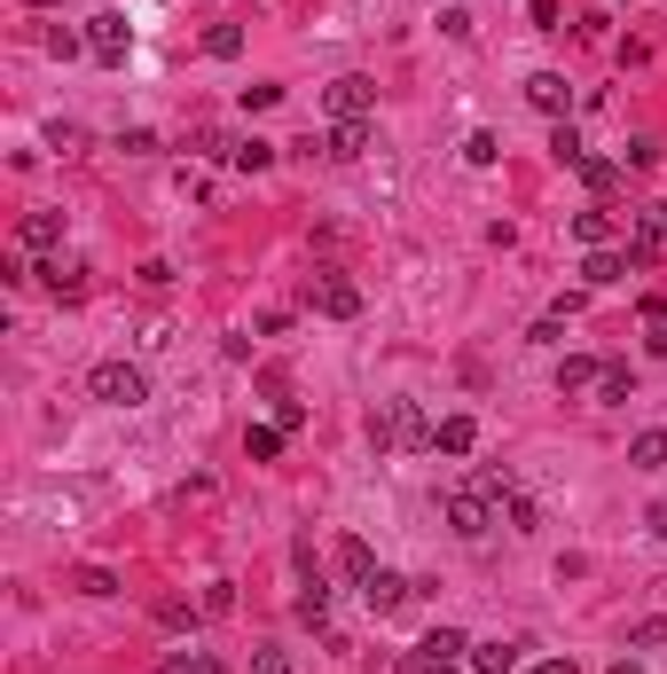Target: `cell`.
<instances>
[{"label":"cell","mask_w":667,"mask_h":674,"mask_svg":"<svg viewBox=\"0 0 667 674\" xmlns=\"http://www.w3.org/2000/svg\"><path fill=\"white\" fill-rule=\"evenodd\" d=\"M17 243L40 251V260H55V243H63V212H24V220H17Z\"/></svg>","instance_id":"obj_8"},{"label":"cell","mask_w":667,"mask_h":674,"mask_svg":"<svg viewBox=\"0 0 667 674\" xmlns=\"http://www.w3.org/2000/svg\"><path fill=\"white\" fill-rule=\"evenodd\" d=\"M448 659H471V635L463 628H432L425 643H416V666H448Z\"/></svg>","instance_id":"obj_9"},{"label":"cell","mask_w":667,"mask_h":674,"mask_svg":"<svg viewBox=\"0 0 667 674\" xmlns=\"http://www.w3.org/2000/svg\"><path fill=\"white\" fill-rule=\"evenodd\" d=\"M283 440H291L283 424H252V432H243V455H252V463H275V455H283Z\"/></svg>","instance_id":"obj_20"},{"label":"cell","mask_w":667,"mask_h":674,"mask_svg":"<svg viewBox=\"0 0 667 674\" xmlns=\"http://www.w3.org/2000/svg\"><path fill=\"white\" fill-rule=\"evenodd\" d=\"M628 275V260H621V251L605 243V251H590V260H581V283H590V291H613Z\"/></svg>","instance_id":"obj_16"},{"label":"cell","mask_w":667,"mask_h":674,"mask_svg":"<svg viewBox=\"0 0 667 674\" xmlns=\"http://www.w3.org/2000/svg\"><path fill=\"white\" fill-rule=\"evenodd\" d=\"M527 674H581V666H573V659H534Z\"/></svg>","instance_id":"obj_43"},{"label":"cell","mask_w":667,"mask_h":674,"mask_svg":"<svg viewBox=\"0 0 667 674\" xmlns=\"http://www.w3.org/2000/svg\"><path fill=\"white\" fill-rule=\"evenodd\" d=\"M621 173H628L621 157H590V165H581V181H590V197H613V189H621Z\"/></svg>","instance_id":"obj_21"},{"label":"cell","mask_w":667,"mask_h":674,"mask_svg":"<svg viewBox=\"0 0 667 674\" xmlns=\"http://www.w3.org/2000/svg\"><path fill=\"white\" fill-rule=\"evenodd\" d=\"M79 597H118V572L111 565H87V572H79Z\"/></svg>","instance_id":"obj_31"},{"label":"cell","mask_w":667,"mask_h":674,"mask_svg":"<svg viewBox=\"0 0 667 674\" xmlns=\"http://www.w3.org/2000/svg\"><path fill=\"white\" fill-rule=\"evenodd\" d=\"M79 48H87V32H63V24H55V32H48V55H63V63H71V55H79Z\"/></svg>","instance_id":"obj_41"},{"label":"cell","mask_w":667,"mask_h":674,"mask_svg":"<svg viewBox=\"0 0 667 674\" xmlns=\"http://www.w3.org/2000/svg\"><path fill=\"white\" fill-rule=\"evenodd\" d=\"M157 674H220V666H212V659H197V651H165V659H157Z\"/></svg>","instance_id":"obj_30"},{"label":"cell","mask_w":667,"mask_h":674,"mask_svg":"<svg viewBox=\"0 0 667 674\" xmlns=\"http://www.w3.org/2000/svg\"><path fill=\"white\" fill-rule=\"evenodd\" d=\"M471 486H479V494H487V502H494V510H503V502H511V494H519V478H511V471H503V463H487V471H479V478H471Z\"/></svg>","instance_id":"obj_25"},{"label":"cell","mask_w":667,"mask_h":674,"mask_svg":"<svg viewBox=\"0 0 667 674\" xmlns=\"http://www.w3.org/2000/svg\"><path fill=\"white\" fill-rule=\"evenodd\" d=\"M652 534H659V541H667V502H659V510H652Z\"/></svg>","instance_id":"obj_44"},{"label":"cell","mask_w":667,"mask_h":674,"mask_svg":"<svg viewBox=\"0 0 667 674\" xmlns=\"http://www.w3.org/2000/svg\"><path fill=\"white\" fill-rule=\"evenodd\" d=\"M283 103V87H275V78H260V87H243V110H275Z\"/></svg>","instance_id":"obj_38"},{"label":"cell","mask_w":667,"mask_h":674,"mask_svg":"<svg viewBox=\"0 0 667 674\" xmlns=\"http://www.w3.org/2000/svg\"><path fill=\"white\" fill-rule=\"evenodd\" d=\"M503 510H511V534H534V526H542V510H534V502H527V494H511V502H503Z\"/></svg>","instance_id":"obj_34"},{"label":"cell","mask_w":667,"mask_h":674,"mask_svg":"<svg viewBox=\"0 0 667 674\" xmlns=\"http://www.w3.org/2000/svg\"><path fill=\"white\" fill-rule=\"evenodd\" d=\"M87 55H95V63H111V71H118V63H126V55H134V24H126V17H118V9H103V17H87Z\"/></svg>","instance_id":"obj_3"},{"label":"cell","mask_w":667,"mask_h":674,"mask_svg":"<svg viewBox=\"0 0 667 674\" xmlns=\"http://www.w3.org/2000/svg\"><path fill=\"white\" fill-rule=\"evenodd\" d=\"M134 275H142V291H165V283H174V267H165V260H142Z\"/></svg>","instance_id":"obj_42"},{"label":"cell","mask_w":667,"mask_h":674,"mask_svg":"<svg viewBox=\"0 0 667 674\" xmlns=\"http://www.w3.org/2000/svg\"><path fill=\"white\" fill-rule=\"evenodd\" d=\"M369 149V118H338L330 126V141H322V157H338V165H354Z\"/></svg>","instance_id":"obj_13"},{"label":"cell","mask_w":667,"mask_h":674,"mask_svg":"<svg viewBox=\"0 0 667 674\" xmlns=\"http://www.w3.org/2000/svg\"><path fill=\"white\" fill-rule=\"evenodd\" d=\"M573 243L605 251V243H613V212H573Z\"/></svg>","instance_id":"obj_23"},{"label":"cell","mask_w":667,"mask_h":674,"mask_svg":"<svg viewBox=\"0 0 667 674\" xmlns=\"http://www.w3.org/2000/svg\"><path fill=\"white\" fill-rule=\"evenodd\" d=\"M494 157H503V141H494V134H471V141H463V165H494Z\"/></svg>","instance_id":"obj_35"},{"label":"cell","mask_w":667,"mask_h":674,"mask_svg":"<svg viewBox=\"0 0 667 674\" xmlns=\"http://www.w3.org/2000/svg\"><path fill=\"white\" fill-rule=\"evenodd\" d=\"M432 447H440V455H471V447H479V424H471V415H440V424H432Z\"/></svg>","instance_id":"obj_15"},{"label":"cell","mask_w":667,"mask_h":674,"mask_svg":"<svg viewBox=\"0 0 667 674\" xmlns=\"http://www.w3.org/2000/svg\"><path fill=\"white\" fill-rule=\"evenodd\" d=\"M32 275H40V283H48V298H63V306L87 298V260H63V251H55V260H40Z\"/></svg>","instance_id":"obj_6"},{"label":"cell","mask_w":667,"mask_h":674,"mask_svg":"<svg viewBox=\"0 0 667 674\" xmlns=\"http://www.w3.org/2000/svg\"><path fill=\"white\" fill-rule=\"evenodd\" d=\"M519 659H527V643H503V635H494V643H471L463 666H471V674H511Z\"/></svg>","instance_id":"obj_12"},{"label":"cell","mask_w":667,"mask_h":674,"mask_svg":"<svg viewBox=\"0 0 667 674\" xmlns=\"http://www.w3.org/2000/svg\"><path fill=\"white\" fill-rule=\"evenodd\" d=\"M550 149H557V165H590V149H581V134H573V126H557V134H550Z\"/></svg>","instance_id":"obj_32"},{"label":"cell","mask_w":667,"mask_h":674,"mask_svg":"<svg viewBox=\"0 0 667 674\" xmlns=\"http://www.w3.org/2000/svg\"><path fill=\"white\" fill-rule=\"evenodd\" d=\"M369 440L377 447H432V424L416 400H385V408H369Z\"/></svg>","instance_id":"obj_1"},{"label":"cell","mask_w":667,"mask_h":674,"mask_svg":"<svg viewBox=\"0 0 667 674\" xmlns=\"http://www.w3.org/2000/svg\"><path fill=\"white\" fill-rule=\"evenodd\" d=\"M425 674H471V666H463V659H448V666H425Z\"/></svg>","instance_id":"obj_45"},{"label":"cell","mask_w":667,"mask_h":674,"mask_svg":"<svg viewBox=\"0 0 667 674\" xmlns=\"http://www.w3.org/2000/svg\"><path fill=\"white\" fill-rule=\"evenodd\" d=\"M252 674H299V666H291V651H275V643H260V651H252Z\"/></svg>","instance_id":"obj_33"},{"label":"cell","mask_w":667,"mask_h":674,"mask_svg":"<svg viewBox=\"0 0 667 674\" xmlns=\"http://www.w3.org/2000/svg\"><path fill=\"white\" fill-rule=\"evenodd\" d=\"M628 392H636V369H628V361H605V377H597V400H605V408H621Z\"/></svg>","instance_id":"obj_22"},{"label":"cell","mask_w":667,"mask_h":674,"mask_svg":"<svg viewBox=\"0 0 667 674\" xmlns=\"http://www.w3.org/2000/svg\"><path fill=\"white\" fill-rule=\"evenodd\" d=\"M440 510H448V526H456L463 541H487V526H494V502H487L479 486H456V494L440 502Z\"/></svg>","instance_id":"obj_4"},{"label":"cell","mask_w":667,"mask_h":674,"mask_svg":"<svg viewBox=\"0 0 667 674\" xmlns=\"http://www.w3.org/2000/svg\"><path fill=\"white\" fill-rule=\"evenodd\" d=\"M628 463H636V471H659V463H667V432H636Z\"/></svg>","instance_id":"obj_27"},{"label":"cell","mask_w":667,"mask_h":674,"mask_svg":"<svg viewBox=\"0 0 667 674\" xmlns=\"http://www.w3.org/2000/svg\"><path fill=\"white\" fill-rule=\"evenodd\" d=\"M338 572H346L354 588H362V580L377 572V557H369V541H362V534H346V541H338Z\"/></svg>","instance_id":"obj_18"},{"label":"cell","mask_w":667,"mask_h":674,"mask_svg":"<svg viewBox=\"0 0 667 674\" xmlns=\"http://www.w3.org/2000/svg\"><path fill=\"white\" fill-rule=\"evenodd\" d=\"M118 149H126V157H157V134H149V126H126Z\"/></svg>","instance_id":"obj_36"},{"label":"cell","mask_w":667,"mask_h":674,"mask_svg":"<svg viewBox=\"0 0 667 674\" xmlns=\"http://www.w3.org/2000/svg\"><path fill=\"white\" fill-rule=\"evenodd\" d=\"M291 612H299L306 628H330V588H322V580H299V604H291Z\"/></svg>","instance_id":"obj_19"},{"label":"cell","mask_w":667,"mask_h":674,"mask_svg":"<svg viewBox=\"0 0 667 674\" xmlns=\"http://www.w3.org/2000/svg\"><path fill=\"white\" fill-rule=\"evenodd\" d=\"M636 243H652V251L667 243V204H644V212H636Z\"/></svg>","instance_id":"obj_28"},{"label":"cell","mask_w":667,"mask_h":674,"mask_svg":"<svg viewBox=\"0 0 667 674\" xmlns=\"http://www.w3.org/2000/svg\"><path fill=\"white\" fill-rule=\"evenodd\" d=\"M268 392H275V424H283V432H299V424H306V408H299V400H283V385H268Z\"/></svg>","instance_id":"obj_39"},{"label":"cell","mask_w":667,"mask_h":674,"mask_svg":"<svg viewBox=\"0 0 667 674\" xmlns=\"http://www.w3.org/2000/svg\"><path fill=\"white\" fill-rule=\"evenodd\" d=\"M362 604H369V612H400V604H408V580H400V572H385V565H377V572H369V580H362Z\"/></svg>","instance_id":"obj_10"},{"label":"cell","mask_w":667,"mask_h":674,"mask_svg":"<svg viewBox=\"0 0 667 674\" xmlns=\"http://www.w3.org/2000/svg\"><path fill=\"white\" fill-rule=\"evenodd\" d=\"M527 103H534L542 118H565V103H573V95H565V71H534V78H527Z\"/></svg>","instance_id":"obj_11"},{"label":"cell","mask_w":667,"mask_h":674,"mask_svg":"<svg viewBox=\"0 0 667 674\" xmlns=\"http://www.w3.org/2000/svg\"><path fill=\"white\" fill-rule=\"evenodd\" d=\"M527 17H534V32H565V17H557V0H527Z\"/></svg>","instance_id":"obj_40"},{"label":"cell","mask_w":667,"mask_h":674,"mask_svg":"<svg viewBox=\"0 0 667 674\" xmlns=\"http://www.w3.org/2000/svg\"><path fill=\"white\" fill-rule=\"evenodd\" d=\"M197 620H205V604H189V597H157V628L181 635V628H197Z\"/></svg>","instance_id":"obj_24"},{"label":"cell","mask_w":667,"mask_h":674,"mask_svg":"<svg viewBox=\"0 0 667 674\" xmlns=\"http://www.w3.org/2000/svg\"><path fill=\"white\" fill-rule=\"evenodd\" d=\"M322 103H330V118H369L377 110V87H369L362 71H346V78H330V87H322Z\"/></svg>","instance_id":"obj_5"},{"label":"cell","mask_w":667,"mask_h":674,"mask_svg":"<svg viewBox=\"0 0 667 674\" xmlns=\"http://www.w3.org/2000/svg\"><path fill=\"white\" fill-rule=\"evenodd\" d=\"M197 604H205V620H228V612H236V580H212Z\"/></svg>","instance_id":"obj_29"},{"label":"cell","mask_w":667,"mask_h":674,"mask_svg":"<svg viewBox=\"0 0 667 674\" xmlns=\"http://www.w3.org/2000/svg\"><path fill=\"white\" fill-rule=\"evenodd\" d=\"M597 377H605V361H590V354H565L557 361V392L573 400V392H597Z\"/></svg>","instance_id":"obj_14"},{"label":"cell","mask_w":667,"mask_h":674,"mask_svg":"<svg viewBox=\"0 0 667 674\" xmlns=\"http://www.w3.org/2000/svg\"><path fill=\"white\" fill-rule=\"evenodd\" d=\"M314 314H330V322H354V314H362V291H354L346 275H322V283H314Z\"/></svg>","instance_id":"obj_7"},{"label":"cell","mask_w":667,"mask_h":674,"mask_svg":"<svg viewBox=\"0 0 667 674\" xmlns=\"http://www.w3.org/2000/svg\"><path fill=\"white\" fill-rule=\"evenodd\" d=\"M87 392H95L103 408H142V400H149V377H142L134 361H95V369H87Z\"/></svg>","instance_id":"obj_2"},{"label":"cell","mask_w":667,"mask_h":674,"mask_svg":"<svg viewBox=\"0 0 667 674\" xmlns=\"http://www.w3.org/2000/svg\"><path fill=\"white\" fill-rule=\"evenodd\" d=\"M205 55H212V63H236V55H243V24H212V32H205Z\"/></svg>","instance_id":"obj_26"},{"label":"cell","mask_w":667,"mask_h":674,"mask_svg":"<svg viewBox=\"0 0 667 674\" xmlns=\"http://www.w3.org/2000/svg\"><path fill=\"white\" fill-rule=\"evenodd\" d=\"M652 643H667V620H636L628 628V651H652Z\"/></svg>","instance_id":"obj_37"},{"label":"cell","mask_w":667,"mask_h":674,"mask_svg":"<svg viewBox=\"0 0 667 674\" xmlns=\"http://www.w3.org/2000/svg\"><path fill=\"white\" fill-rule=\"evenodd\" d=\"M228 165H236V173H268V165H275V141H228Z\"/></svg>","instance_id":"obj_17"}]
</instances>
